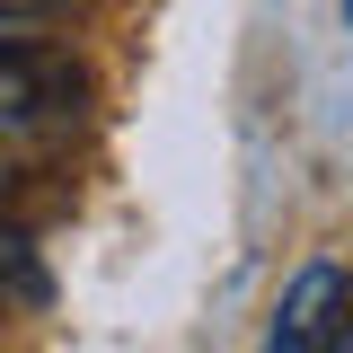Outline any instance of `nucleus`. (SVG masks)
I'll list each match as a JSON object with an SVG mask.
<instances>
[{
	"label": "nucleus",
	"mask_w": 353,
	"mask_h": 353,
	"mask_svg": "<svg viewBox=\"0 0 353 353\" xmlns=\"http://www.w3.org/2000/svg\"><path fill=\"white\" fill-rule=\"evenodd\" d=\"M18 44H36V18L27 9H0V53H18Z\"/></svg>",
	"instance_id": "obj_4"
},
{
	"label": "nucleus",
	"mask_w": 353,
	"mask_h": 353,
	"mask_svg": "<svg viewBox=\"0 0 353 353\" xmlns=\"http://www.w3.org/2000/svg\"><path fill=\"white\" fill-rule=\"evenodd\" d=\"M345 265L336 256H309L283 301H274V327H265V353H345Z\"/></svg>",
	"instance_id": "obj_1"
},
{
	"label": "nucleus",
	"mask_w": 353,
	"mask_h": 353,
	"mask_svg": "<svg viewBox=\"0 0 353 353\" xmlns=\"http://www.w3.org/2000/svg\"><path fill=\"white\" fill-rule=\"evenodd\" d=\"M44 301H53V274H44L36 239L0 221V309H44Z\"/></svg>",
	"instance_id": "obj_3"
},
{
	"label": "nucleus",
	"mask_w": 353,
	"mask_h": 353,
	"mask_svg": "<svg viewBox=\"0 0 353 353\" xmlns=\"http://www.w3.org/2000/svg\"><path fill=\"white\" fill-rule=\"evenodd\" d=\"M71 97H80V71H71V62H53L44 44L0 53V141H18V132L53 124Z\"/></svg>",
	"instance_id": "obj_2"
},
{
	"label": "nucleus",
	"mask_w": 353,
	"mask_h": 353,
	"mask_svg": "<svg viewBox=\"0 0 353 353\" xmlns=\"http://www.w3.org/2000/svg\"><path fill=\"white\" fill-rule=\"evenodd\" d=\"M0 185H9V150H0Z\"/></svg>",
	"instance_id": "obj_6"
},
{
	"label": "nucleus",
	"mask_w": 353,
	"mask_h": 353,
	"mask_svg": "<svg viewBox=\"0 0 353 353\" xmlns=\"http://www.w3.org/2000/svg\"><path fill=\"white\" fill-rule=\"evenodd\" d=\"M0 9H27V18H44V9H53V0H0Z\"/></svg>",
	"instance_id": "obj_5"
}]
</instances>
